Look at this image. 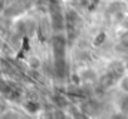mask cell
Returning a JSON list of instances; mask_svg holds the SVG:
<instances>
[{
	"label": "cell",
	"mask_w": 128,
	"mask_h": 119,
	"mask_svg": "<svg viewBox=\"0 0 128 119\" xmlns=\"http://www.w3.org/2000/svg\"><path fill=\"white\" fill-rule=\"evenodd\" d=\"M24 108H25V110H26L28 113H30V114L38 113V112L40 110V105H39L38 103H35V102H26V103L24 104Z\"/></svg>",
	"instance_id": "cell-1"
},
{
	"label": "cell",
	"mask_w": 128,
	"mask_h": 119,
	"mask_svg": "<svg viewBox=\"0 0 128 119\" xmlns=\"http://www.w3.org/2000/svg\"><path fill=\"white\" fill-rule=\"evenodd\" d=\"M118 85H119V89L124 93L128 94V75H123L119 80H118Z\"/></svg>",
	"instance_id": "cell-2"
},
{
	"label": "cell",
	"mask_w": 128,
	"mask_h": 119,
	"mask_svg": "<svg viewBox=\"0 0 128 119\" xmlns=\"http://www.w3.org/2000/svg\"><path fill=\"white\" fill-rule=\"evenodd\" d=\"M119 109H120L122 113L128 115V97L122 98V100L119 102Z\"/></svg>",
	"instance_id": "cell-3"
},
{
	"label": "cell",
	"mask_w": 128,
	"mask_h": 119,
	"mask_svg": "<svg viewBox=\"0 0 128 119\" xmlns=\"http://www.w3.org/2000/svg\"><path fill=\"white\" fill-rule=\"evenodd\" d=\"M104 40H106V34L102 31V33H99V34L96 36V39H94V45H96V46H98V45L103 44V43H104Z\"/></svg>",
	"instance_id": "cell-4"
},
{
	"label": "cell",
	"mask_w": 128,
	"mask_h": 119,
	"mask_svg": "<svg viewBox=\"0 0 128 119\" xmlns=\"http://www.w3.org/2000/svg\"><path fill=\"white\" fill-rule=\"evenodd\" d=\"M98 4V0H84V5L87 6V9L93 10Z\"/></svg>",
	"instance_id": "cell-5"
},
{
	"label": "cell",
	"mask_w": 128,
	"mask_h": 119,
	"mask_svg": "<svg viewBox=\"0 0 128 119\" xmlns=\"http://www.w3.org/2000/svg\"><path fill=\"white\" fill-rule=\"evenodd\" d=\"M29 65L32 67V68H34V69H36L38 67H40V62L36 58H32L30 60H29Z\"/></svg>",
	"instance_id": "cell-6"
},
{
	"label": "cell",
	"mask_w": 128,
	"mask_h": 119,
	"mask_svg": "<svg viewBox=\"0 0 128 119\" xmlns=\"http://www.w3.org/2000/svg\"><path fill=\"white\" fill-rule=\"evenodd\" d=\"M110 119H128V117H127V114H124V113H122V112H120V113L113 114Z\"/></svg>",
	"instance_id": "cell-7"
}]
</instances>
